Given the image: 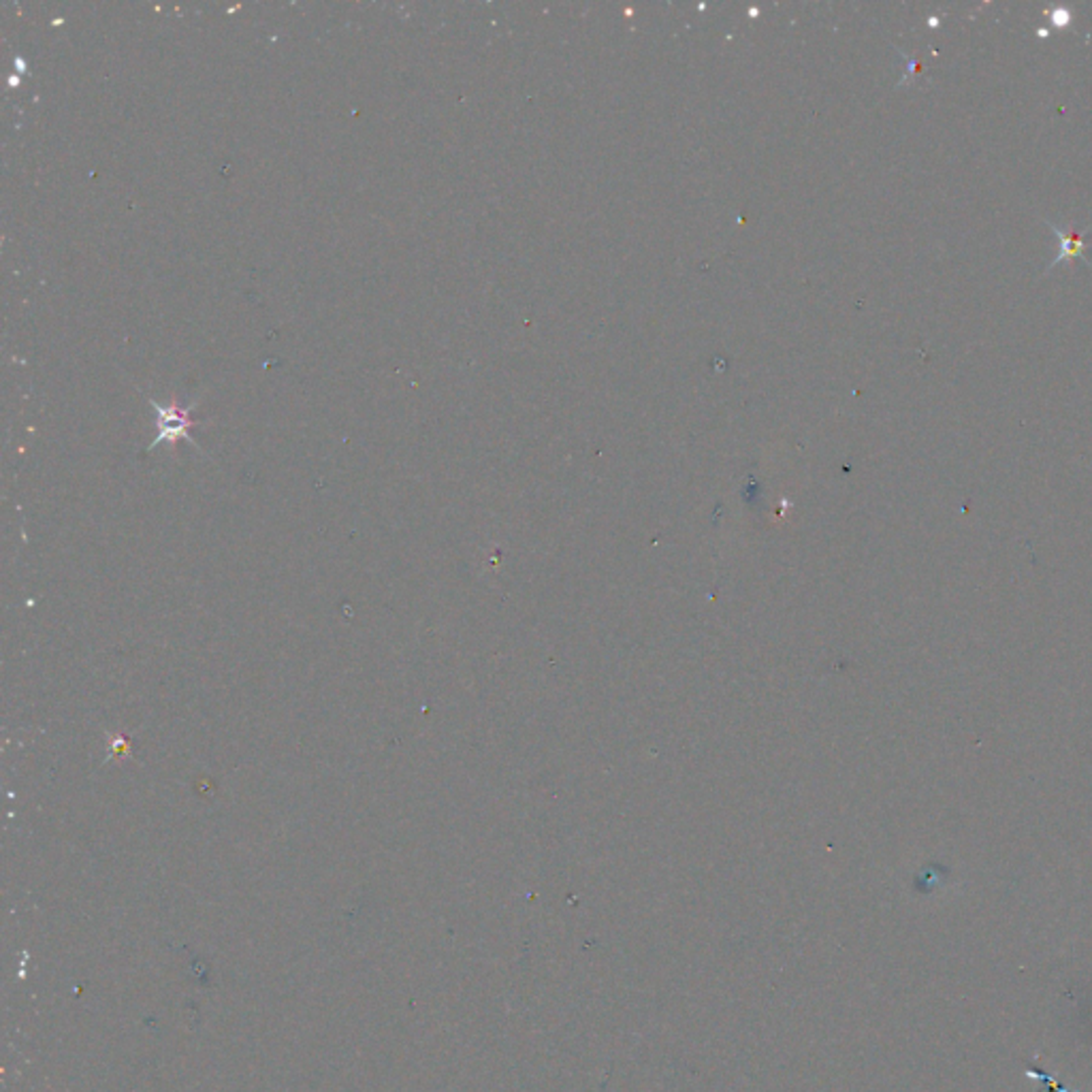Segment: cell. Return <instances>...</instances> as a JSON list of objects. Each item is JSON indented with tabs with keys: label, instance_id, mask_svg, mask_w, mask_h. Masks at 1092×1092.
<instances>
[{
	"label": "cell",
	"instance_id": "cell-1",
	"mask_svg": "<svg viewBox=\"0 0 1092 1092\" xmlns=\"http://www.w3.org/2000/svg\"><path fill=\"white\" fill-rule=\"evenodd\" d=\"M152 406L157 408V413H159V429H161V433L157 435V438H154V442H152L150 448L159 446V444L164 442V440H166V442H171V444L177 442V440H188V442H192V438H190V429L195 427V420L190 418V410H188V408H179L177 404L161 406V404H157V402H152Z\"/></svg>",
	"mask_w": 1092,
	"mask_h": 1092
},
{
	"label": "cell",
	"instance_id": "cell-2",
	"mask_svg": "<svg viewBox=\"0 0 1092 1092\" xmlns=\"http://www.w3.org/2000/svg\"><path fill=\"white\" fill-rule=\"evenodd\" d=\"M1044 221H1046V225L1050 226L1052 233L1057 235V243H1059V250H1057L1055 261H1052V263L1046 267V274H1050L1052 269L1059 267L1060 263H1073L1075 259H1082L1088 267H1092V263L1084 256V250L1090 248V243L1086 241L1084 235L1075 233V230L1060 228L1059 225H1055L1052 221H1048V218H1044Z\"/></svg>",
	"mask_w": 1092,
	"mask_h": 1092
},
{
	"label": "cell",
	"instance_id": "cell-3",
	"mask_svg": "<svg viewBox=\"0 0 1092 1092\" xmlns=\"http://www.w3.org/2000/svg\"><path fill=\"white\" fill-rule=\"evenodd\" d=\"M1050 18H1052V24L1062 29V26H1067L1071 22V13L1067 9H1052Z\"/></svg>",
	"mask_w": 1092,
	"mask_h": 1092
}]
</instances>
